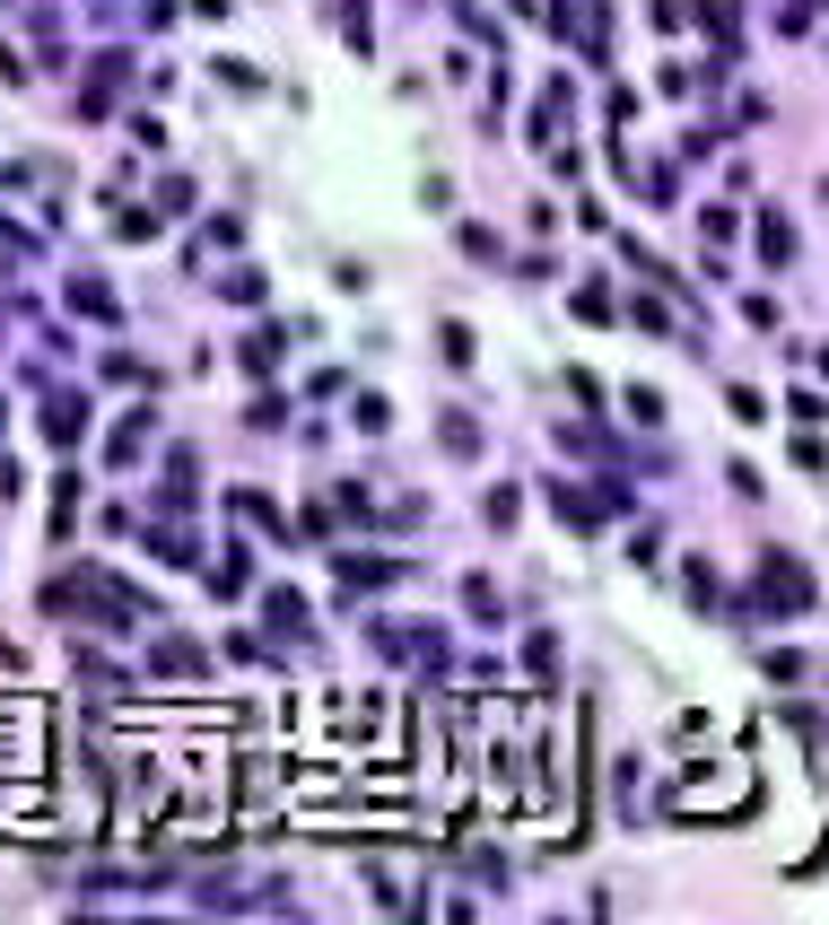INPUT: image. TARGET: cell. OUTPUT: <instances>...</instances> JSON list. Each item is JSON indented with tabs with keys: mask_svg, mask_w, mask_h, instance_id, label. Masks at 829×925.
I'll list each match as a JSON object with an SVG mask.
<instances>
[{
	"mask_svg": "<svg viewBox=\"0 0 829 925\" xmlns=\"http://www.w3.org/2000/svg\"><path fill=\"white\" fill-rule=\"evenodd\" d=\"M760 602H777V620H795V611H812V577H804L786 551H768V559H760Z\"/></svg>",
	"mask_w": 829,
	"mask_h": 925,
	"instance_id": "cell-1",
	"label": "cell"
},
{
	"mask_svg": "<svg viewBox=\"0 0 829 925\" xmlns=\"http://www.w3.org/2000/svg\"><path fill=\"white\" fill-rule=\"evenodd\" d=\"M157 673H201V646H157Z\"/></svg>",
	"mask_w": 829,
	"mask_h": 925,
	"instance_id": "cell-2",
	"label": "cell"
},
{
	"mask_svg": "<svg viewBox=\"0 0 829 925\" xmlns=\"http://www.w3.org/2000/svg\"><path fill=\"white\" fill-rule=\"evenodd\" d=\"M760 253H795V228L786 219H760Z\"/></svg>",
	"mask_w": 829,
	"mask_h": 925,
	"instance_id": "cell-3",
	"label": "cell"
}]
</instances>
